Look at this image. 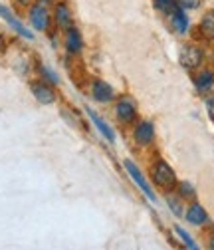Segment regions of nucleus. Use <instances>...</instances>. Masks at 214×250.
<instances>
[{
  "mask_svg": "<svg viewBox=\"0 0 214 250\" xmlns=\"http://www.w3.org/2000/svg\"><path fill=\"white\" fill-rule=\"evenodd\" d=\"M210 248H214V238H212V240H210Z\"/></svg>",
  "mask_w": 214,
  "mask_h": 250,
  "instance_id": "a878e982",
  "label": "nucleus"
},
{
  "mask_svg": "<svg viewBox=\"0 0 214 250\" xmlns=\"http://www.w3.org/2000/svg\"><path fill=\"white\" fill-rule=\"evenodd\" d=\"M36 2H40V4H46V6H48V4H52V2H54V0H36Z\"/></svg>",
  "mask_w": 214,
  "mask_h": 250,
  "instance_id": "393cba45",
  "label": "nucleus"
},
{
  "mask_svg": "<svg viewBox=\"0 0 214 250\" xmlns=\"http://www.w3.org/2000/svg\"><path fill=\"white\" fill-rule=\"evenodd\" d=\"M206 109H208L210 119L214 121V98H208V100H206Z\"/></svg>",
  "mask_w": 214,
  "mask_h": 250,
  "instance_id": "5701e85b",
  "label": "nucleus"
},
{
  "mask_svg": "<svg viewBox=\"0 0 214 250\" xmlns=\"http://www.w3.org/2000/svg\"><path fill=\"white\" fill-rule=\"evenodd\" d=\"M0 16L4 18V20H6V24L14 30L16 34H20L22 38H26V40H32V38H34V36H32V32H30V30H28V28H26V26H24V24H22V22H20V20H18V18H16V16H14V14H12L4 4H0Z\"/></svg>",
  "mask_w": 214,
  "mask_h": 250,
  "instance_id": "423d86ee",
  "label": "nucleus"
},
{
  "mask_svg": "<svg viewBox=\"0 0 214 250\" xmlns=\"http://www.w3.org/2000/svg\"><path fill=\"white\" fill-rule=\"evenodd\" d=\"M153 137H155V127H153L151 121L137 123V127H135V141L139 145H149L153 141Z\"/></svg>",
  "mask_w": 214,
  "mask_h": 250,
  "instance_id": "9d476101",
  "label": "nucleus"
},
{
  "mask_svg": "<svg viewBox=\"0 0 214 250\" xmlns=\"http://www.w3.org/2000/svg\"><path fill=\"white\" fill-rule=\"evenodd\" d=\"M167 205L171 207V210H173L176 216H182V207H180V203H178V201H175L173 197H167Z\"/></svg>",
  "mask_w": 214,
  "mask_h": 250,
  "instance_id": "4be33fe9",
  "label": "nucleus"
},
{
  "mask_svg": "<svg viewBox=\"0 0 214 250\" xmlns=\"http://www.w3.org/2000/svg\"><path fill=\"white\" fill-rule=\"evenodd\" d=\"M176 4L185 10H193V8H198L200 0H176Z\"/></svg>",
  "mask_w": 214,
  "mask_h": 250,
  "instance_id": "412c9836",
  "label": "nucleus"
},
{
  "mask_svg": "<svg viewBox=\"0 0 214 250\" xmlns=\"http://www.w3.org/2000/svg\"><path fill=\"white\" fill-rule=\"evenodd\" d=\"M178 195L180 197H195V187L191 185V183H187V181H182V183H178Z\"/></svg>",
  "mask_w": 214,
  "mask_h": 250,
  "instance_id": "aec40b11",
  "label": "nucleus"
},
{
  "mask_svg": "<svg viewBox=\"0 0 214 250\" xmlns=\"http://www.w3.org/2000/svg\"><path fill=\"white\" fill-rule=\"evenodd\" d=\"M175 232H176V236H178L182 242H185V246H187V248H191V250H196V248H198V246L195 244L193 236H191L185 229H182V227H175Z\"/></svg>",
  "mask_w": 214,
  "mask_h": 250,
  "instance_id": "a211bd4d",
  "label": "nucleus"
},
{
  "mask_svg": "<svg viewBox=\"0 0 214 250\" xmlns=\"http://www.w3.org/2000/svg\"><path fill=\"white\" fill-rule=\"evenodd\" d=\"M125 169H127V173L131 175V179L135 181V185H137V187H139V189H141V191L145 193V197H147L149 201H153V203H155V201H157V199H155V195H153V191H151V187H149V183L145 181L143 173H141V171H139V169L135 167V163L127 159V161H125Z\"/></svg>",
  "mask_w": 214,
  "mask_h": 250,
  "instance_id": "39448f33",
  "label": "nucleus"
},
{
  "mask_svg": "<svg viewBox=\"0 0 214 250\" xmlns=\"http://www.w3.org/2000/svg\"><path fill=\"white\" fill-rule=\"evenodd\" d=\"M30 91H32V96L36 98V102H40L44 105H50V104L56 102L54 87L48 82H44V80H36V82L30 83Z\"/></svg>",
  "mask_w": 214,
  "mask_h": 250,
  "instance_id": "20e7f679",
  "label": "nucleus"
},
{
  "mask_svg": "<svg viewBox=\"0 0 214 250\" xmlns=\"http://www.w3.org/2000/svg\"><path fill=\"white\" fill-rule=\"evenodd\" d=\"M6 50V40H4V36L2 34H0V54H2Z\"/></svg>",
  "mask_w": 214,
  "mask_h": 250,
  "instance_id": "b1692460",
  "label": "nucleus"
},
{
  "mask_svg": "<svg viewBox=\"0 0 214 250\" xmlns=\"http://www.w3.org/2000/svg\"><path fill=\"white\" fill-rule=\"evenodd\" d=\"M28 20H30V24H32V28L38 30V32H46V30L50 28V24H52V16H50L46 4H40V2L30 6Z\"/></svg>",
  "mask_w": 214,
  "mask_h": 250,
  "instance_id": "f03ea898",
  "label": "nucleus"
},
{
  "mask_svg": "<svg viewBox=\"0 0 214 250\" xmlns=\"http://www.w3.org/2000/svg\"><path fill=\"white\" fill-rule=\"evenodd\" d=\"M187 221H189L191 225H204V223L208 221V214H206V210H204L198 203H195V205H191L189 210H187Z\"/></svg>",
  "mask_w": 214,
  "mask_h": 250,
  "instance_id": "4468645a",
  "label": "nucleus"
},
{
  "mask_svg": "<svg viewBox=\"0 0 214 250\" xmlns=\"http://www.w3.org/2000/svg\"><path fill=\"white\" fill-rule=\"evenodd\" d=\"M115 113H117V119H119L121 123H131V121H135V117H137V109H135V105H133L129 100H121V102L115 105Z\"/></svg>",
  "mask_w": 214,
  "mask_h": 250,
  "instance_id": "1a4fd4ad",
  "label": "nucleus"
},
{
  "mask_svg": "<svg viewBox=\"0 0 214 250\" xmlns=\"http://www.w3.org/2000/svg\"><path fill=\"white\" fill-rule=\"evenodd\" d=\"M169 18V24H171V28L175 30V32H178V34H185L187 30H189V16L185 14V8H176L173 14H169L167 16Z\"/></svg>",
  "mask_w": 214,
  "mask_h": 250,
  "instance_id": "6e6552de",
  "label": "nucleus"
},
{
  "mask_svg": "<svg viewBox=\"0 0 214 250\" xmlns=\"http://www.w3.org/2000/svg\"><path fill=\"white\" fill-rule=\"evenodd\" d=\"M195 83H196V89H198V91H208V89L214 85V74L208 72V70H204V72H200V74L196 76Z\"/></svg>",
  "mask_w": 214,
  "mask_h": 250,
  "instance_id": "2eb2a0df",
  "label": "nucleus"
},
{
  "mask_svg": "<svg viewBox=\"0 0 214 250\" xmlns=\"http://www.w3.org/2000/svg\"><path fill=\"white\" fill-rule=\"evenodd\" d=\"M40 74H42V78H44V82H48V83H52V85H58L59 83V78H58V74H54L48 66H44V64H40Z\"/></svg>",
  "mask_w": 214,
  "mask_h": 250,
  "instance_id": "6ab92c4d",
  "label": "nucleus"
},
{
  "mask_svg": "<svg viewBox=\"0 0 214 250\" xmlns=\"http://www.w3.org/2000/svg\"><path fill=\"white\" fill-rule=\"evenodd\" d=\"M180 66L187 70H196L202 64V50L195 44H187L180 50Z\"/></svg>",
  "mask_w": 214,
  "mask_h": 250,
  "instance_id": "7ed1b4c3",
  "label": "nucleus"
},
{
  "mask_svg": "<svg viewBox=\"0 0 214 250\" xmlns=\"http://www.w3.org/2000/svg\"><path fill=\"white\" fill-rule=\"evenodd\" d=\"M91 96H94V100L99 104H107L113 100V87L101 80H96L91 83Z\"/></svg>",
  "mask_w": 214,
  "mask_h": 250,
  "instance_id": "0eeeda50",
  "label": "nucleus"
},
{
  "mask_svg": "<svg viewBox=\"0 0 214 250\" xmlns=\"http://www.w3.org/2000/svg\"><path fill=\"white\" fill-rule=\"evenodd\" d=\"M54 20H56L58 28H62V30H68V28L72 26V12H70V8H68L66 2H58V4H56Z\"/></svg>",
  "mask_w": 214,
  "mask_h": 250,
  "instance_id": "f8f14e48",
  "label": "nucleus"
},
{
  "mask_svg": "<svg viewBox=\"0 0 214 250\" xmlns=\"http://www.w3.org/2000/svg\"><path fill=\"white\" fill-rule=\"evenodd\" d=\"M85 111H87L89 119L94 121V125H96V127L99 129V133H101V135H103V137H105V139H107L109 143H113V141H115V133L111 131V127H109V125H107V123H105V121H103V119H101V117H99V115H97V113H96L94 109L85 107Z\"/></svg>",
  "mask_w": 214,
  "mask_h": 250,
  "instance_id": "ddd939ff",
  "label": "nucleus"
},
{
  "mask_svg": "<svg viewBox=\"0 0 214 250\" xmlns=\"http://www.w3.org/2000/svg\"><path fill=\"white\" fill-rule=\"evenodd\" d=\"M200 32L206 36V38H214V10L206 12L202 22H200Z\"/></svg>",
  "mask_w": 214,
  "mask_h": 250,
  "instance_id": "dca6fc26",
  "label": "nucleus"
},
{
  "mask_svg": "<svg viewBox=\"0 0 214 250\" xmlns=\"http://www.w3.org/2000/svg\"><path fill=\"white\" fill-rule=\"evenodd\" d=\"M153 181H155L157 187H161V189H165V191H171L173 187H176V175L169 167V163H165V161L155 163V169H153Z\"/></svg>",
  "mask_w": 214,
  "mask_h": 250,
  "instance_id": "f257e3e1",
  "label": "nucleus"
},
{
  "mask_svg": "<svg viewBox=\"0 0 214 250\" xmlns=\"http://www.w3.org/2000/svg\"><path fill=\"white\" fill-rule=\"evenodd\" d=\"M83 48V40H81V34H79V30L70 26L66 30V50L70 54H79Z\"/></svg>",
  "mask_w": 214,
  "mask_h": 250,
  "instance_id": "9b49d317",
  "label": "nucleus"
},
{
  "mask_svg": "<svg viewBox=\"0 0 214 250\" xmlns=\"http://www.w3.org/2000/svg\"><path fill=\"white\" fill-rule=\"evenodd\" d=\"M155 8L163 12L165 16H169L178 8V4H176V0H155Z\"/></svg>",
  "mask_w": 214,
  "mask_h": 250,
  "instance_id": "f3484780",
  "label": "nucleus"
}]
</instances>
